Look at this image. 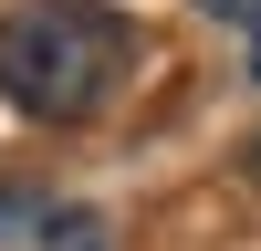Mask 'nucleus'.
Here are the masks:
<instances>
[{
    "instance_id": "1",
    "label": "nucleus",
    "mask_w": 261,
    "mask_h": 251,
    "mask_svg": "<svg viewBox=\"0 0 261 251\" xmlns=\"http://www.w3.org/2000/svg\"><path fill=\"white\" fill-rule=\"evenodd\" d=\"M115 73H125V21L105 0H21V11H0V94L21 115L73 126L115 94Z\"/></svg>"
},
{
    "instance_id": "2",
    "label": "nucleus",
    "mask_w": 261,
    "mask_h": 251,
    "mask_svg": "<svg viewBox=\"0 0 261 251\" xmlns=\"http://www.w3.org/2000/svg\"><path fill=\"white\" fill-rule=\"evenodd\" d=\"M199 11H220V21H251V11H261V0H199Z\"/></svg>"
},
{
    "instance_id": "3",
    "label": "nucleus",
    "mask_w": 261,
    "mask_h": 251,
    "mask_svg": "<svg viewBox=\"0 0 261 251\" xmlns=\"http://www.w3.org/2000/svg\"><path fill=\"white\" fill-rule=\"evenodd\" d=\"M251 73H261V11H251Z\"/></svg>"
}]
</instances>
